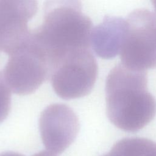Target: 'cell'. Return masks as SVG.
Returning a JSON list of instances; mask_svg holds the SVG:
<instances>
[{
	"label": "cell",
	"mask_w": 156,
	"mask_h": 156,
	"mask_svg": "<svg viewBox=\"0 0 156 156\" xmlns=\"http://www.w3.org/2000/svg\"><path fill=\"white\" fill-rule=\"evenodd\" d=\"M96 60L90 49L69 53L51 70L55 93L64 99L83 97L92 90L98 76Z\"/></svg>",
	"instance_id": "277c9868"
},
{
	"label": "cell",
	"mask_w": 156,
	"mask_h": 156,
	"mask_svg": "<svg viewBox=\"0 0 156 156\" xmlns=\"http://www.w3.org/2000/svg\"><path fill=\"white\" fill-rule=\"evenodd\" d=\"M32 156H57L56 154H53L49 151H41L37 154H34Z\"/></svg>",
	"instance_id": "8fae6325"
},
{
	"label": "cell",
	"mask_w": 156,
	"mask_h": 156,
	"mask_svg": "<svg viewBox=\"0 0 156 156\" xmlns=\"http://www.w3.org/2000/svg\"><path fill=\"white\" fill-rule=\"evenodd\" d=\"M126 23L121 63L135 71L155 68L156 16L147 9H136L129 15Z\"/></svg>",
	"instance_id": "3957f363"
},
{
	"label": "cell",
	"mask_w": 156,
	"mask_h": 156,
	"mask_svg": "<svg viewBox=\"0 0 156 156\" xmlns=\"http://www.w3.org/2000/svg\"><path fill=\"white\" fill-rule=\"evenodd\" d=\"M0 156H24V155L17 152L9 151V152H5L0 154Z\"/></svg>",
	"instance_id": "7c38bea8"
},
{
	"label": "cell",
	"mask_w": 156,
	"mask_h": 156,
	"mask_svg": "<svg viewBox=\"0 0 156 156\" xmlns=\"http://www.w3.org/2000/svg\"><path fill=\"white\" fill-rule=\"evenodd\" d=\"M11 108V90L0 73V123L7 117Z\"/></svg>",
	"instance_id": "30bf717a"
},
{
	"label": "cell",
	"mask_w": 156,
	"mask_h": 156,
	"mask_svg": "<svg viewBox=\"0 0 156 156\" xmlns=\"http://www.w3.org/2000/svg\"><path fill=\"white\" fill-rule=\"evenodd\" d=\"M37 10L36 1L0 0L1 51L9 55L29 40L28 23Z\"/></svg>",
	"instance_id": "52a82bcc"
},
{
	"label": "cell",
	"mask_w": 156,
	"mask_h": 156,
	"mask_svg": "<svg viewBox=\"0 0 156 156\" xmlns=\"http://www.w3.org/2000/svg\"><path fill=\"white\" fill-rule=\"evenodd\" d=\"M93 23L78 1H51L44 5L41 24L31 32L32 41L51 69L76 50L90 49Z\"/></svg>",
	"instance_id": "6da1fadb"
},
{
	"label": "cell",
	"mask_w": 156,
	"mask_h": 156,
	"mask_svg": "<svg viewBox=\"0 0 156 156\" xmlns=\"http://www.w3.org/2000/svg\"><path fill=\"white\" fill-rule=\"evenodd\" d=\"M41 138L48 151L63 152L74 141L79 131L77 116L64 104H52L41 112L39 119Z\"/></svg>",
	"instance_id": "8992f818"
},
{
	"label": "cell",
	"mask_w": 156,
	"mask_h": 156,
	"mask_svg": "<svg viewBox=\"0 0 156 156\" xmlns=\"http://www.w3.org/2000/svg\"><path fill=\"white\" fill-rule=\"evenodd\" d=\"M127 23L123 18L107 15L93 29L91 45L99 57L110 59L119 54L123 44Z\"/></svg>",
	"instance_id": "ba28073f"
},
{
	"label": "cell",
	"mask_w": 156,
	"mask_h": 156,
	"mask_svg": "<svg viewBox=\"0 0 156 156\" xmlns=\"http://www.w3.org/2000/svg\"><path fill=\"white\" fill-rule=\"evenodd\" d=\"M105 99L109 120L126 132L141 130L156 114V101L147 90L146 72L130 69L121 63L107 76Z\"/></svg>",
	"instance_id": "7a4b0ae2"
},
{
	"label": "cell",
	"mask_w": 156,
	"mask_h": 156,
	"mask_svg": "<svg viewBox=\"0 0 156 156\" xmlns=\"http://www.w3.org/2000/svg\"><path fill=\"white\" fill-rule=\"evenodd\" d=\"M101 156H156V143L145 138H125Z\"/></svg>",
	"instance_id": "9c48e42d"
},
{
	"label": "cell",
	"mask_w": 156,
	"mask_h": 156,
	"mask_svg": "<svg viewBox=\"0 0 156 156\" xmlns=\"http://www.w3.org/2000/svg\"><path fill=\"white\" fill-rule=\"evenodd\" d=\"M9 55L2 74L14 93L18 95L32 93L49 78L47 60L30 37L26 43Z\"/></svg>",
	"instance_id": "5b68a950"
},
{
	"label": "cell",
	"mask_w": 156,
	"mask_h": 156,
	"mask_svg": "<svg viewBox=\"0 0 156 156\" xmlns=\"http://www.w3.org/2000/svg\"><path fill=\"white\" fill-rule=\"evenodd\" d=\"M152 3H153L154 7V9H155V16H156V0L153 1Z\"/></svg>",
	"instance_id": "4fadbf2b"
}]
</instances>
